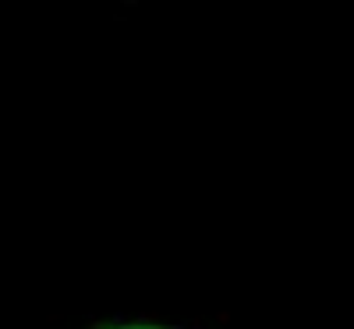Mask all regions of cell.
Returning a JSON list of instances; mask_svg holds the SVG:
<instances>
[{"label": "cell", "mask_w": 354, "mask_h": 329, "mask_svg": "<svg viewBox=\"0 0 354 329\" xmlns=\"http://www.w3.org/2000/svg\"><path fill=\"white\" fill-rule=\"evenodd\" d=\"M121 329H160V326H121Z\"/></svg>", "instance_id": "cell-1"}]
</instances>
